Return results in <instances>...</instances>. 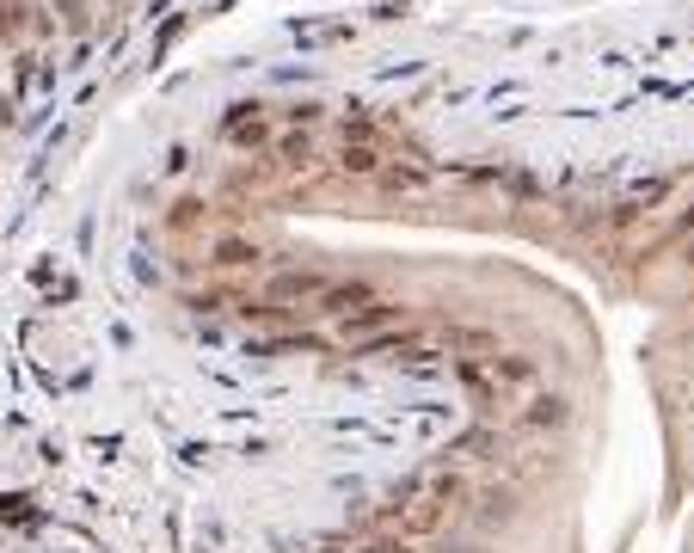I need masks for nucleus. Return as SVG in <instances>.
Wrapping results in <instances>:
<instances>
[{
  "label": "nucleus",
  "mask_w": 694,
  "mask_h": 553,
  "mask_svg": "<svg viewBox=\"0 0 694 553\" xmlns=\"http://www.w3.org/2000/svg\"><path fill=\"white\" fill-rule=\"evenodd\" d=\"M356 553H412V541H406V535H387V529H382V535H369Z\"/></svg>",
  "instance_id": "423d86ee"
},
{
  "label": "nucleus",
  "mask_w": 694,
  "mask_h": 553,
  "mask_svg": "<svg viewBox=\"0 0 694 553\" xmlns=\"http://www.w3.org/2000/svg\"><path fill=\"white\" fill-rule=\"evenodd\" d=\"M49 7L62 13V25H68V31H80L87 19H93V0H49Z\"/></svg>",
  "instance_id": "39448f33"
},
{
  "label": "nucleus",
  "mask_w": 694,
  "mask_h": 553,
  "mask_svg": "<svg viewBox=\"0 0 694 553\" xmlns=\"http://www.w3.org/2000/svg\"><path fill=\"white\" fill-rule=\"evenodd\" d=\"M339 276H320V271H283L271 276V307H295V314H326V295H332Z\"/></svg>",
  "instance_id": "f03ea898"
},
{
  "label": "nucleus",
  "mask_w": 694,
  "mask_h": 553,
  "mask_svg": "<svg viewBox=\"0 0 694 553\" xmlns=\"http://www.w3.org/2000/svg\"><path fill=\"white\" fill-rule=\"evenodd\" d=\"M228 136L240 142V148H259V142H264V123H259V117H252V123H234Z\"/></svg>",
  "instance_id": "0eeeda50"
},
{
  "label": "nucleus",
  "mask_w": 694,
  "mask_h": 553,
  "mask_svg": "<svg viewBox=\"0 0 694 553\" xmlns=\"http://www.w3.org/2000/svg\"><path fill=\"white\" fill-rule=\"evenodd\" d=\"M455 498H462V479H448V474H431V479H418V486H406L394 505L382 510V529L387 535H431V529H443L448 510H455Z\"/></svg>",
  "instance_id": "f257e3e1"
},
{
  "label": "nucleus",
  "mask_w": 694,
  "mask_h": 553,
  "mask_svg": "<svg viewBox=\"0 0 694 553\" xmlns=\"http://www.w3.org/2000/svg\"><path fill=\"white\" fill-rule=\"evenodd\" d=\"M252 259H259V246H247V240H221L216 246V264H228V271L234 264H252Z\"/></svg>",
  "instance_id": "20e7f679"
},
{
  "label": "nucleus",
  "mask_w": 694,
  "mask_h": 553,
  "mask_svg": "<svg viewBox=\"0 0 694 553\" xmlns=\"http://www.w3.org/2000/svg\"><path fill=\"white\" fill-rule=\"evenodd\" d=\"M32 25H37V7H32V0H0V44H19Z\"/></svg>",
  "instance_id": "7ed1b4c3"
},
{
  "label": "nucleus",
  "mask_w": 694,
  "mask_h": 553,
  "mask_svg": "<svg viewBox=\"0 0 694 553\" xmlns=\"http://www.w3.org/2000/svg\"><path fill=\"white\" fill-rule=\"evenodd\" d=\"M277 154L289 160V167H302V160H308V136H283V142H277Z\"/></svg>",
  "instance_id": "6e6552de"
}]
</instances>
